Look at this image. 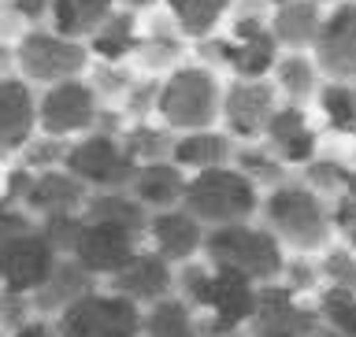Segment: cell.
Wrapping results in <instances>:
<instances>
[{"instance_id": "cell-44", "label": "cell", "mask_w": 356, "mask_h": 337, "mask_svg": "<svg viewBox=\"0 0 356 337\" xmlns=\"http://www.w3.org/2000/svg\"><path fill=\"white\" fill-rule=\"evenodd\" d=\"M15 8H19V15H26V19H41L44 11L52 8V0H15Z\"/></svg>"}, {"instance_id": "cell-1", "label": "cell", "mask_w": 356, "mask_h": 337, "mask_svg": "<svg viewBox=\"0 0 356 337\" xmlns=\"http://www.w3.org/2000/svg\"><path fill=\"white\" fill-rule=\"evenodd\" d=\"M204 260L211 271L241 274L256 286H271L282 278L286 252L267 227L256 222H230V227H211L204 233Z\"/></svg>"}, {"instance_id": "cell-39", "label": "cell", "mask_w": 356, "mask_h": 337, "mask_svg": "<svg viewBox=\"0 0 356 337\" xmlns=\"http://www.w3.org/2000/svg\"><path fill=\"white\" fill-rule=\"evenodd\" d=\"M30 297L26 293H11V289H0V327L19 330L22 322H30Z\"/></svg>"}, {"instance_id": "cell-34", "label": "cell", "mask_w": 356, "mask_h": 337, "mask_svg": "<svg viewBox=\"0 0 356 337\" xmlns=\"http://www.w3.org/2000/svg\"><path fill=\"white\" fill-rule=\"evenodd\" d=\"M127 156L134 163H160V160H171V149H175V138L167 130H152V126H138L127 133Z\"/></svg>"}, {"instance_id": "cell-45", "label": "cell", "mask_w": 356, "mask_h": 337, "mask_svg": "<svg viewBox=\"0 0 356 337\" xmlns=\"http://www.w3.org/2000/svg\"><path fill=\"white\" fill-rule=\"evenodd\" d=\"M152 97H160V89L156 85H149V89H138V93H134V111H145V104H152Z\"/></svg>"}, {"instance_id": "cell-9", "label": "cell", "mask_w": 356, "mask_h": 337, "mask_svg": "<svg viewBox=\"0 0 356 337\" xmlns=\"http://www.w3.org/2000/svg\"><path fill=\"white\" fill-rule=\"evenodd\" d=\"M141 252V238L122 227H111V222H93L86 219L82 222V233H78L74 249H71V260H78L89 274H104L111 278L115 271H122L134 256Z\"/></svg>"}, {"instance_id": "cell-14", "label": "cell", "mask_w": 356, "mask_h": 337, "mask_svg": "<svg viewBox=\"0 0 356 337\" xmlns=\"http://www.w3.org/2000/svg\"><path fill=\"white\" fill-rule=\"evenodd\" d=\"M216 52L238 78H264L278 60V41L256 15H245L234 22V41H216Z\"/></svg>"}, {"instance_id": "cell-40", "label": "cell", "mask_w": 356, "mask_h": 337, "mask_svg": "<svg viewBox=\"0 0 356 337\" xmlns=\"http://www.w3.org/2000/svg\"><path fill=\"white\" fill-rule=\"evenodd\" d=\"M67 160V145L60 138H49L44 133V141H30L26 145V171L30 167H44V171H52V163Z\"/></svg>"}, {"instance_id": "cell-31", "label": "cell", "mask_w": 356, "mask_h": 337, "mask_svg": "<svg viewBox=\"0 0 356 337\" xmlns=\"http://www.w3.org/2000/svg\"><path fill=\"white\" fill-rule=\"evenodd\" d=\"M319 111L338 133H356V85L327 82L319 89Z\"/></svg>"}, {"instance_id": "cell-51", "label": "cell", "mask_w": 356, "mask_h": 337, "mask_svg": "<svg viewBox=\"0 0 356 337\" xmlns=\"http://www.w3.org/2000/svg\"><path fill=\"white\" fill-rule=\"evenodd\" d=\"M271 4H289V0H271Z\"/></svg>"}, {"instance_id": "cell-6", "label": "cell", "mask_w": 356, "mask_h": 337, "mask_svg": "<svg viewBox=\"0 0 356 337\" xmlns=\"http://www.w3.org/2000/svg\"><path fill=\"white\" fill-rule=\"evenodd\" d=\"M60 337H141V308L119 293H89L56 315Z\"/></svg>"}, {"instance_id": "cell-11", "label": "cell", "mask_w": 356, "mask_h": 337, "mask_svg": "<svg viewBox=\"0 0 356 337\" xmlns=\"http://www.w3.org/2000/svg\"><path fill=\"white\" fill-rule=\"evenodd\" d=\"M97 119V89L86 82H56L49 85V93L41 97L38 104V122L49 138H67V133H78L86 126H93Z\"/></svg>"}, {"instance_id": "cell-8", "label": "cell", "mask_w": 356, "mask_h": 337, "mask_svg": "<svg viewBox=\"0 0 356 337\" xmlns=\"http://www.w3.org/2000/svg\"><path fill=\"white\" fill-rule=\"evenodd\" d=\"M323 327L316 308H305L297 293H289L282 282L260 286L256 311L249 319L252 337H312Z\"/></svg>"}, {"instance_id": "cell-5", "label": "cell", "mask_w": 356, "mask_h": 337, "mask_svg": "<svg viewBox=\"0 0 356 337\" xmlns=\"http://www.w3.org/2000/svg\"><path fill=\"white\" fill-rule=\"evenodd\" d=\"M156 108L175 130H211V122L222 111V89L208 67H178L160 85Z\"/></svg>"}, {"instance_id": "cell-42", "label": "cell", "mask_w": 356, "mask_h": 337, "mask_svg": "<svg viewBox=\"0 0 356 337\" xmlns=\"http://www.w3.org/2000/svg\"><path fill=\"white\" fill-rule=\"evenodd\" d=\"M11 337H60V330H56V322L52 319H30V322H22L19 330H11Z\"/></svg>"}, {"instance_id": "cell-3", "label": "cell", "mask_w": 356, "mask_h": 337, "mask_svg": "<svg viewBox=\"0 0 356 337\" xmlns=\"http://www.w3.org/2000/svg\"><path fill=\"white\" fill-rule=\"evenodd\" d=\"M56 260L60 252L44 241L41 227H33L22 211L0 208V289L33 297Z\"/></svg>"}, {"instance_id": "cell-43", "label": "cell", "mask_w": 356, "mask_h": 337, "mask_svg": "<svg viewBox=\"0 0 356 337\" xmlns=\"http://www.w3.org/2000/svg\"><path fill=\"white\" fill-rule=\"evenodd\" d=\"M197 337H249V334H245V327H222V322L204 319L197 327Z\"/></svg>"}, {"instance_id": "cell-15", "label": "cell", "mask_w": 356, "mask_h": 337, "mask_svg": "<svg viewBox=\"0 0 356 337\" xmlns=\"http://www.w3.org/2000/svg\"><path fill=\"white\" fill-rule=\"evenodd\" d=\"M108 282H111V293L134 300L138 308H149L156 300L175 293V267L167 263L160 252H138L122 271L111 274Z\"/></svg>"}, {"instance_id": "cell-13", "label": "cell", "mask_w": 356, "mask_h": 337, "mask_svg": "<svg viewBox=\"0 0 356 337\" xmlns=\"http://www.w3.org/2000/svg\"><path fill=\"white\" fill-rule=\"evenodd\" d=\"M275 89L264 78H238L227 93H222V122H227L230 138L252 141L267 130V122L275 115Z\"/></svg>"}, {"instance_id": "cell-27", "label": "cell", "mask_w": 356, "mask_h": 337, "mask_svg": "<svg viewBox=\"0 0 356 337\" xmlns=\"http://www.w3.org/2000/svg\"><path fill=\"white\" fill-rule=\"evenodd\" d=\"M49 11L60 38H86L111 15V0H52Z\"/></svg>"}, {"instance_id": "cell-17", "label": "cell", "mask_w": 356, "mask_h": 337, "mask_svg": "<svg viewBox=\"0 0 356 337\" xmlns=\"http://www.w3.org/2000/svg\"><path fill=\"white\" fill-rule=\"evenodd\" d=\"M204 227L189 215V211L178 204V208H167V211H156L149 215V238H152V252H160L167 263H189L193 256L204 249Z\"/></svg>"}, {"instance_id": "cell-50", "label": "cell", "mask_w": 356, "mask_h": 337, "mask_svg": "<svg viewBox=\"0 0 356 337\" xmlns=\"http://www.w3.org/2000/svg\"><path fill=\"white\" fill-rule=\"evenodd\" d=\"M316 4H334V0H316Z\"/></svg>"}, {"instance_id": "cell-47", "label": "cell", "mask_w": 356, "mask_h": 337, "mask_svg": "<svg viewBox=\"0 0 356 337\" xmlns=\"http://www.w3.org/2000/svg\"><path fill=\"white\" fill-rule=\"evenodd\" d=\"M312 337H338V334H334V330H327V327H319V330L312 334Z\"/></svg>"}, {"instance_id": "cell-32", "label": "cell", "mask_w": 356, "mask_h": 337, "mask_svg": "<svg viewBox=\"0 0 356 337\" xmlns=\"http://www.w3.org/2000/svg\"><path fill=\"white\" fill-rule=\"evenodd\" d=\"M234 167H238L256 189H275V186L286 182V163L267 149H238Z\"/></svg>"}, {"instance_id": "cell-25", "label": "cell", "mask_w": 356, "mask_h": 337, "mask_svg": "<svg viewBox=\"0 0 356 337\" xmlns=\"http://www.w3.org/2000/svg\"><path fill=\"white\" fill-rule=\"evenodd\" d=\"M323 26V11L316 0H289V4H278L275 19H271V33L278 44H286L289 52H305L316 44Z\"/></svg>"}, {"instance_id": "cell-12", "label": "cell", "mask_w": 356, "mask_h": 337, "mask_svg": "<svg viewBox=\"0 0 356 337\" xmlns=\"http://www.w3.org/2000/svg\"><path fill=\"white\" fill-rule=\"evenodd\" d=\"M316 67L330 82H356V4H338L323 15L316 38Z\"/></svg>"}, {"instance_id": "cell-46", "label": "cell", "mask_w": 356, "mask_h": 337, "mask_svg": "<svg viewBox=\"0 0 356 337\" xmlns=\"http://www.w3.org/2000/svg\"><path fill=\"white\" fill-rule=\"evenodd\" d=\"M345 193L356 197V167H353V174H349V186H345Z\"/></svg>"}, {"instance_id": "cell-18", "label": "cell", "mask_w": 356, "mask_h": 337, "mask_svg": "<svg viewBox=\"0 0 356 337\" xmlns=\"http://www.w3.org/2000/svg\"><path fill=\"white\" fill-rule=\"evenodd\" d=\"M93 293V274L86 271L78 260H71V256H60L52 267V274L41 282V289L30 297L33 311H38L41 319L49 315H63L71 304H78L82 297Z\"/></svg>"}, {"instance_id": "cell-52", "label": "cell", "mask_w": 356, "mask_h": 337, "mask_svg": "<svg viewBox=\"0 0 356 337\" xmlns=\"http://www.w3.org/2000/svg\"><path fill=\"white\" fill-rule=\"evenodd\" d=\"M0 60H4V49H0Z\"/></svg>"}, {"instance_id": "cell-37", "label": "cell", "mask_w": 356, "mask_h": 337, "mask_svg": "<svg viewBox=\"0 0 356 337\" xmlns=\"http://www.w3.org/2000/svg\"><path fill=\"white\" fill-rule=\"evenodd\" d=\"M82 222L86 215H49V219H41V233L60 256H71L78 233H82Z\"/></svg>"}, {"instance_id": "cell-21", "label": "cell", "mask_w": 356, "mask_h": 337, "mask_svg": "<svg viewBox=\"0 0 356 337\" xmlns=\"http://www.w3.org/2000/svg\"><path fill=\"white\" fill-rule=\"evenodd\" d=\"M264 133H267V141H271V152L282 163L305 167L308 160H316V130L308 126L305 111H300L297 104L275 108V115H271Z\"/></svg>"}, {"instance_id": "cell-48", "label": "cell", "mask_w": 356, "mask_h": 337, "mask_svg": "<svg viewBox=\"0 0 356 337\" xmlns=\"http://www.w3.org/2000/svg\"><path fill=\"white\" fill-rule=\"evenodd\" d=\"M127 4H134V8H141V4H152V0H127Z\"/></svg>"}, {"instance_id": "cell-30", "label": "cell", "mask_w": 356, "mask_h": 337, "mask_svg": "<svg viewBox=\"0 0 356 337\" xmlns=\"http://www.w3.org/2000/svg\"><path fill=\"white\" fill-rule=\"evenodd\" d=\"M175 22L193 38H204V33L216 30V22L227 15L230 0H167Z\"/></svg>"}, {"instance_id": "cell-20", "label": "cell", "mask_w": 356, "mask_h": 337, "mask_svg": "<svg viewBox=\"0 0 356 337\" xmlns=\"http://www.w3.org/2000/svg\"><path fill=\"white\" fill-rule=\"evenodd\" d=\"M33 122H38V104H33L30 89L15 78H4L0 82V160L26 149Z\"/></svg>"}, {"instance_id": "cell-41", "label": "cell", "mask_w": 356, "mask_h": 337, "mask_svg": "<svg viewBox=\"0 0 356 337\" xmlns=\"http://www.w3.org/2000/svg\"><path fill=\"white\" fill-rule=\"evenodd\" d=\"M330 222H334V230H341L345 238H349V233L356 230V197L341 193L338 204L330 208Z\"/></svg>"}, {"instance_id": "cell-26", "label": "cell", "mask_w": 356, "mask_h": 337, "mask_svg": "<svg viewBox=\"0 0 356 337\" xmlns=\"http://www.w3.org/2000/svg\"><path fill=\"white\" fill-rule=\"evenodd\" d=\"M197 315L178 293L141 308V337H197Z\"/></svg>"}, {"instance_id": "cell-22", "label": "cell", "mask_w": 356, "mask_h": 337, "mask_svg": "<svg viewBox=\"0 0 356 337\" xmlns=\"http://www.w3.org/2000/svg\"><path fill=\"white\" fill-rule=\"evenodd\" d=\"M186 171L175 167L171 160H160V163H141L138 174L130 182V193L141 200L145 208L152 211H167V208H178L186 197Z\"/></svg>"}, {"instance_id": "cell-23", "label": "cell", "mask_w": 356, "mask_h": 337, "mask_svg": "<svg viewBox=\"0 0 356 337\" xmlns=\"http://www.w3.org/2000/svg\"><path fill=\"white\" fill-rule=\"evenodd\" d=\"M82 211H86V219L111 222V227H122V230L138 233V238L149 233V208L134 193H127V189H97V193H89Z\"/></svg>"}, {"instance_id": "cell-28", "label": "cell", "mask_w": 356, "mask_h": 337, "mask_svg": "<svg viewBox=\"0 0 356 337\" xmlns=\"http://www.w3.org/2000/svg\"><path fill=\"white\" fill-rule=\"evenodd\" d=\"M275 78L282 85V93L293 100H308L312 93H319V67L305 52H286L275 60Z\"/></svg>"}, {"instance_id": "cell-36", "label": "cell", "mask_w": 356, "mask_h": 337, "mask_svg": "<svg viewBox=\"0 0 356 337\" xmlns=\"http://www.w3.org/2000/svg\"><path fill=\"white\" fill-rule=\"evenodd\" d=\"M353 167H345L341 160H308L305 163V186L316 189V193H345L349 186Z\"/></svg>"}, {"instance_id": "cell-2", "label": "cell", "mask_w": 356, "mask_h": 337, "mask_svg": "<svg viewBox=\"0 0 356 337\" xmlns=\"http://www.w3.org/2000/svg\"><path fill=\"white\" fill-rule=\"evenodd\" d=\"M260 211H264V227L286 249L308 252V256L330 249V238H334L330 208L316 189L282 182L267 193V200H260Z\"/></svg>"}, {"instance_id": "cell-10", "label": "cell", "mask_w": 356, "mask_h": 337, "mask_svg": "<svg viewBox=\"0 0 356 337\" xmlns=\"http://www.w3.org/2000/svg\"><path fill=\"white\" fill-rule=\"evenodd\" d=\"M19 67L33 82H67L86 67V49L60 33L33 30L19 41Z\"/></svg>"}, {"instance_id": "cell-7", "label": "cell", "mask_w": 356, "mask_h": 337, "mask_svg": "<svg viewBox=\"0 0 356 337\" xmlns=\"http://www.w3.org/2000/svg\"><path fill=\"white\" fill-rule=\"evenodd\" d=\"M63 163L82 186H97V189H130L134 174H138V163L108 133H89L78 145H71Z\"/></svg>"}, {"instance_id": "cell-24", "label": "cell", "mask_w": 356, "mask_h": 337, "mask_svg": "<svg viewBox=\"0 0 356 337\" xmlns=\"http://www.w3.org/2000/svg\"><path fill=\"white\" fill-rule=\"evenodd\" d=\"M227 160H234V145L230 133L219 130H193L175 138L171 149V163L182 167V171H211V167H227Z\"/></svg>"}, {"instance_id": "cell-16", "label": "cell", "mask_w": 356, "mask_h": 337, "mask_svg": "<svg viewBox=\"0 0 356 337\" xmlns=\"http://www.w3.org/2000/svg\"><path fill=\"white\" fill-rule=\"evenodd\" d=\"M256 297H260V286L249 282V278L211 271L200 308H204V315L211 322H222V327H249V319L256 311Z\"/></svg>"}, {"instance_id": "cell-29", "label": "cell", "mask_w": 356, "mask_h": 337, "mask_svg": "<svg viewBox=\"0 0 356 337\" xmlns=\"http://www.w3.org/2000/svg\"><path fill=\"white\" fill-rule=\"evenodd\" d=\"M316 315L323 327L334 330L338 337H356V293L323 286L316 297Z\"/></svg>"}, {"instance_id": "cell-38", "label": "cell", "mask_w": 356, "mask_h": 337, "mask_svg": "<svg viewBox=\"0 0 356 337\" xmlns=\"http://www.w3.org/2000/svg\"><path fill=\"white\" fill-rule=\"evenodd\" d=\"M319 263H312V256L308 252H297L293 260H286L282 263V286L289 289V293H312V289L319 286Z\"/></svg>"}, {"instance_id": "cell-19", "label": "cell", "mask_w": 356, "mask_h": 337, "mask_svg": "<svg viewBox=\"0 0 356 337\" xmlns=\"http://www.w3.org/2000/svg\"><path fill=\"white\" fill-rule=\"evenodd\" d=\"M86 200H89V189L71 171H41L30 182L22 204L38 211L41 219H49V215H78L86 208Z\"/></svg>"}, {"instance_id": "cell-4", "label": "cell", "mask_w": 356, "mask_h": 337, "mask_svg": "<svg viewBox=\"0 0 356 337\" xmlns=\"http://www.w3.org/2000/svg\"><path fill=\"white\" fill-rule=\"evenodd\" d=\"M182 208L204 230L230 227V222H249L260 211V189L238 167H211V171H197L186 182Z\"/></svg>"}, {"instance_id": "cell-33", "label": "cell", "mask_w": 356, "mask_h": 337, "mask_svg": "<svg viewBox=\"0 0 356 337\" xmlns=\"http://www.w3.org/2000/svg\"><path fill=\"white\" fill-rule=\"evenodd\" d=\"M130 49H138V38H134V15L122 11V15H111L100 22V30L93 33V52L104 56V60H119Z\"/></svg>"}, {"instance_id": "cell-49", "label": "cell", "mask_w": 356, "mask_h": 337, "mask_svg": "<svg viewBox=\"0 0 356 337\" xmlns=\"http://www.w3.org/2000/svg\"><path fill=\"white\" fill-rule=\"evenodd\" d=\"M349 249H353V252H356V230H353V233H349Z\"/></svg>"}, {"instance_id": "cell-35", "label": "cell", "mask_w": 356, "mask_h": 337, "mask_svg": "<svg viewBox=\"0 0 356 337\" xmlns=\"http://www.w3.org/2000/svg\"><path fill=\"white\" fill-rule=\"evenodd\" d=\"M319 274H323V282H327V286L356 293V252L353 249H334V245H330V249H323Z\"/></svg>"}]
</instances>
